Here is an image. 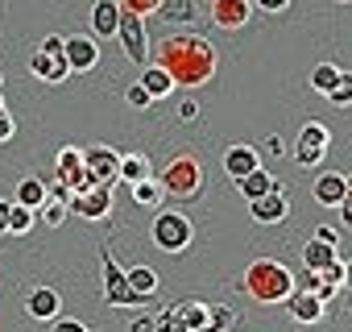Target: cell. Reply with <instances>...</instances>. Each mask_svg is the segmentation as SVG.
<instances>
[{"label":"cell","instance_id":"cell-4","mask_svg":"<svg viewBox=\"0 0 352 332\" xmlns=\"http://www.w3.org/2000/svg\"><path fill=\"white\" fill-rule=\"evenodd\" d=\"M149 237H153V245H157L162 253H183V249L191 245L195 229H191V220H187L183 212L162 208V212L153 216V225H149Z\"/></svg>","mask_w":352,"mask_h":332},{"label":"cell","instance_id":"cell-12","mask_svg":"<svg viewBox=\"0 0 352 332\" xmlns=\"http://www.w3.org/2000/svg\"><path fill=\"white\" fill-rule=\"evenodd\" d=\"M253 17V0H212V21L220 30H245Z\"/></svg>","mask_w":352,"mask_h":332},{"label":"cell","instance_id":"cell-48","mask_svg":"<svg viewBox=\"0 0 352 332\" xmlns=\"http://www.w3.org/2000/svg\"><path fill=\"white\" fill-rule=\"evenodd\" d=\"M0 79H5V75H0Z\"/></svg>","mask_w":352,"mask_h":332},{"label":"cell","instance_id":"cell-43","mask_svg":"<svg viewBox=\"0 0 352 332\" xmlns=\"http://www.w3.org/2000/svg\"><path fill=\"white\" fill-rule=\"evenodd\" d=\"M9 208H13V200H0V233H9Z\"/></svg>","mask_w":352,"mask_h":332},{"label":"cell","instance_id":"cell-20","mask_svg":"<svg viewBox=\"0 0 352 332\" xmlns=\"http://www.w3.org/2000/svg\"><path fill=\"white\" fill-rule=\"evenodd\" d=\"M336 258H340L336 245H327V241H319V237H311V241L302 245V266H307V270H327Z\"/></svg>","mask_w":352,"mask_h":332},{"label":"cell","instance_id":"cell-28","mask_svg":"<svg viewBox=\"0 0 352 332\" xmlns=\"http://www.w3.org/2000/svg\"><path fill=\"white\" fill-rule=\"evenodd\" d=\"M340 71H344V67H336V63H319V67L311 71V87H315L319 96H327V92L336 87V79H340Z\"/></svg>","mask_w":352,"mask_h":332},{"label":"cell","instance_id":"cell-5","mask_svg":"<svg viewBox=\"0 0 352 332\" xmlns=\"http://www.w3.org/2000/svg\"><path fill=\"white\" fill-rule=\"evenodd\" d=\"M327 145H331V129L319 125V121H307L298 129V141H294V162L298 166H319L327 158Z\"/></svg>","mask_w":352,"mask_h":332},{"label":"cell","instance_id":"cell-21","mask_svg":"<svg viewBox=\"0 0 352 332\" xmlns=\"http://www.w3.org/2000/svg\"><path fill=\"white\" fill-rule=\"evenodd\" d=\"M141 87H145L153 100H162V96H170L179 83L170 79V71H166V67H157V63H153V67H145V71H141Z\"/></svg>","mask_w":352,"mask_h":332},{"label":"cell","instance_id":"cell-30","mask_svg":"<svg viewBox=\"0 0 352 332\" xmlns=\"http://www.w3.org/2000/svg\"><path fill=\"white\" fill-rule=\"evenodd\" d=\"M327 100H331L336 108H348V104H352V71H340V79H336V87L327 92Z\"/></svg>","mask_w":352,"mask_h":332},{"label":"cell","instance_id":"cell-19","mask_svg":"<svg viewBox=\"0 0 352 332\" xmlns=\"http://www.w3.org/2000/svg\"><path fill=\"white\" fill-rule=\"evenodd\" d=\"M236 187H241L245 200H261V196H270V191H282V183H278L270 171H261V166H257V171H249L245 179H236Z\"/></svg>","mask_w":352,"mask_h":332},{"label":"cell","instance_id":"cell-14","mask_svg":"<svg viewBox=\"0 0 352 332\" xmlns=\"http://www.w3.org/2000/svg\"><path fill=\"white\" fill-rule=\"evenodd\" d=\"M116 25H120V0H91V34L116 38Z\"/></svg>","mask_w":352,"mask_h":332},{"label":"cell","instance_id":"cell-8","mask_svg":"<svg viewBox=\"0 0 352 332\" xmlns=\"http://www.w3.org/2000/svg\"><path fill=\"white\" fill-rule=\"evenodd\" d=\"M67 208H71L75 216H83V220H104V216L112 212V191H108V183H100V187H91V191H83V196H71Z\"/></svg>","mask_w":352,"mask_h":332},{"label":"cell","instance_id":"cell-18","mask_svg":"<svg viewBox=\"0 0 352 332\" xmlns=\"http://www.w3.org/2000/svg\"><path fill=\"white\" fill-rule=\"evenodd\" d=\"M25 311H30L34 320H58V311H63V299H58V291H50V287H38V291H30V299H25Z\"/></svg>","mask_w":352,"mask_h":332},{"label":"cell","instance_id":"cell-17","mask_svg":"<svg viewBox=\"0 0 352 332\" xmlns=\"http://www.w3.org/2000/svg\"><path fill=\"white\" fill-rule=\"evenodd\" d=\"M311 196H315V204H323V208H336L344 196H348V179L344 175H319L315 179V187H311Z\"/></svg>","mask_w":352,"mask_h":332},{"label":"cell","instance_id":"cell-3","mask_svg":"<svg viewBox=\"0 0 352 332\" xmlns=\"http://www.w3.org/2000/svg\"><path fill=\"white\" fill-rule=\"evenodd\" d=\"M162 191L170 196V200H191V196H199V187H204V166H199V158L195 154H179L166 171H162Z\"/></svg>","mask_w":352,"mask_h":332},{"label":"cell","instance_id":"cell-45","mask_svg":"<svg viewBox=\"0 0 352 332\" xmlns=\"http://www.w3.org/2000/svg\"><path fill=\"white\" fill-rule=\"evenodd\" d=\"M344 179H348V196H352V175H344Z\"/></svg>","mask_w":352,"mask_h":332},{"label":"cell","instance_id":"cell-22","mask_svg":"<svg viewBox=\"0 0 352 332\" xmlns=\"http://www.w3.org/2000/svg\"><path fill=\"white\" fill-rule=\"evenodd\" d=\"M153 171H149V158L145 154H120V171H116V179H124L129 187L133 183H141V179H149Z\"/></svg>","mask_w":352,"mask_h":332},{"label":"cell","instance_id":"cell-36","mask_svg":"<svg viewBox=\"0 0 352 332\" xmlns=\"http://www.w3.org/2000/svg\"><path fill=\"white\" fill-rule=\"evenodd\" d=\"M50 324H54L50 332H87V324H83V320H67V315H63V320H50Z\"/></svg>","mask_w":352,"mask_h":332},{"label":"cell","instance_id":"cell-34","mask_svg":"<svg viewBox=\"0 0 352 332\" xmlns=\"http://www.w3.org/2000/svg\"><path fill=\"white\" fill-rule=\"evenodd\" d=\"M124 100H129V108H137V112L153 104V96H149V92H145L141 83H129V92H124Z\"/></svg>","mask_w":352,"mask_h":332},{"label":"cell","instance_id":"cell-15","mask_svg":"<svg viewBox=\"0 0 352 332\" xmlns=\"http://www.w3.org/2000/svg\"><path fill=\"white\" fill-rule=\"evenodd\" d=\"M286 212H290V204L282 200V191H270V196H261V200H249V216H253L257 225H282Z\"/></svg>","mask_w":352,"mask_h":332},{"label":"cell","instance_id":"cell-40","mask_svg":"<svg viewBox=\"0 0 352 332\" xmlns=\"http://www.w3.org/2000/svg\"><path fill=\"white\" fill-rule=\"evenodd\" d=\"M315 237H319V241H327V245H340V229H331V225L315 229Z\"/></svg>","mask_w":352,"mask_h":332},{"label":"cell","instance_id":"cell-11","mask_svg":"<svg viewBox=\"0 0 352 332\" xmlns=\"http://www.w3.org/2000/svg\"><path fill=\"white\" fill-rule=\"evenodd\" d=\"M83 166L91 171L96 183H112L120 171V154L112 145H91V149H83Z\"/></svg>","mask_w":352,"mask_h":332},{"label":"cell","instance_id":"cell-9","mask_svg":"<svg viewBox=\"0 0 352 332\" xmlns=\"http://www.w3.org/2000/svg\"><path fill=\"white\" fill-rule=\"evenodd\" d=\"M104 299H108L112 307H133V303H141V299L129 291V278H124V270L112 262V253H104Z\"/></svg>","mask_w":352,"mask_h":332},{"label":"cell","instance_id":"cell-6","mask_svg":"<svg viewBox=\"0 0 352 332\" xmlns=\"http://www.w3.org/2000/svg\"><path fill=\"white\" fill-rule=\"evenodd\" d=\"M116 42L124 46V54L137 63V67H145L149 63V42H145V17H137V13H129V9H120V25H116Z\"/></svg>","mask_w":352,"mask_h":332},{"label":"cell","instance_id":"cell-29","mask_svg":"<svg viewBox=\"0 0 352 332\" xmlns=\"http://www.w3.org/2000/svg\"><path fill=\"white\" fill-rule=\"evenodd\" d=\"M232 320H236V311L224 307V303H216V307H208V324H204V332H224Z\"/></svg>","mask_w":352,"mask_h":332},{"label":"cell","instance_id":"cell-7","mask_svg":"<svg viewBox=\"0 0 352 332\" xmlns=\"http://www.w3.org/2000/svg\"><path fill=\"white\" fill-rule=\"evenodd\" d=\"M63 59L71 71H96L100 67V38H91V34L63 38Z\"/></svg>","mask_w":352,"mask_h":332},{"label":"cell","instance_id":"cell-27","mask_svg":"<svg viewBox=\"0 0 352 332\" xmlns=\"http://www.w3.org/2000/svg\"><path fill=\"white\" fill-rule=\"evenodd\" d=\"M34 225H38V212L13 200V208H9V233H13V237H21V233H30Z\"/></svg>","mask_w":352,"mask_h":332},{"label":"cell","instance_id":"cell-16","mask_svg":"<svg viewBox=\"0 0 352 332\" xmlns=\"http://www.w3.org/2000/svg\"><path fill=\"white\" fill-rule=\"evenodd\" d=\"M30 75H38L42 83H63V79L71 75V67H67V59H54V54L34 50V54H30Z\"/></svg>","mask_w":352,"mask_h":332},{"label":"cell","instance_id":"cell-13","mask_svg":"<svg viewBox=\"0 0 352 332\" xmlns=\"http://www.w3.org/2000/svg\"><path fill=\"white\" fill-rule=\"evenodd\" d=\"M261 166V154L253 145H228L224 149V175L228 179H245L249 171H257Z\"/></svg>","mask_w":352,"mask_h":332},{"label":"cell","instance_id":"cell-32","mask_svg":"<svg viewBox=\"0 0 352 332\" xmlns=\"http://www.w3.org/2000/svg\"><path fill=\"white\" fill-rule=\"evenodd\" d=\"M75 166H83V149H79V145H63V149H58V175L75 171Z\"/></svg>","mask_w":352,"mask_h":332},{"label":"cell","instance_id":"cell-37","mask_svg":"<svg viewBox=\"0 0 352 332\" xmlns=\"http://www.w3.org/2000/svg\"><path fill=\"white\" fill-rule=\"evenodd\" d=\"M253 9H261V13H282V9H290V0H253Z\"/></svg>","mask_w":352,"mask_h":332},{"label":"cell","instance_id":"cell-35","mask_svg":"<svg viewBox=\"0 0 352 332\" xmlns=\"http://www.w3.org/2000/svg\"><path fill=\"white\" fill-rule=\"evenodd\" d=\"M120 9H129V13H137V17H145V13H153V9H162V0H120Z\"/></svg>","mask_w":352,"mask_h":332},{"label":"cell","instance_id":"cell-33","mask_svg":"<svg viewBox=\"0 0 352 332\" xmlns=\"http://www.w3.org/2000/svg\"><path fill=\"white\" fill-rule=\"evenodd\" d=\"M153 332H187V328H183V320H179V311H174V307H170V311H162V315L153 320Z\"/></svg>","mask_w":352,"mask_h":332},{"label":"cell","instance_id":"cell-38","mask_svg":"<svg viewBox=\"0 0 352 332\" xmlns=\"http://www.w3.org/2000/svg\"><path fill=\"white\" fill-rule=\"evenodd\" d=\"M38 50H42V54H54V59H63V38H58V34H50V38L38 46Z\"/></svg>","mask_w":352,"mask_h":332},{"label":"cell","instance_id":"cell-24","mask_svg":"<svg viewBox=\"0 0 352 332\" xmlns=\"http://www.w3.org/2000/svg\"><path fill=\"white\" fill-rule=\"evenodd\" d=\"M174 311H179V320H183L187 332H204V324H208V303H199V299H183Z\"/></svg>","mask_w":352,"mask_h":332},{"label":"cell","instance_id":"cell-44","mask_svg":"<svg viewBox=\"0 0 352 332\" xmlns=\"http://www.w3.org/2000/svg\"><path fill=\"white\" fill-rule=\"evenodd\" d=\"M344 287L352 291V262H344Z\"/></svg>","mask_w":352,"mask_h":332},{"label":"cell","instance_id":"cell-39","mask_svg":"<svg viewBox=\"0 0 352 332\" xmlns=\"http://www.w3.org/2000/svg\"><path fill=\"white\" fill-rule=\"evenodd\" d=\"M13 133H17V125H13V116H9V108H5V112H0V141H9Z\"/></svg>","mask_w":352,"mask_h":332},{"label":"cell","instance_id":"cell-46","mask_svg":"<svg viewBox=\"0 0 352 332\" xmlns=\"http://www.w3.org/2000/svg\"><path fill=\"white\" fill-rule=\"evenodd\" d=\"M0 112H5V100H0Z\"/></svg>","mask_w":352,"mask_h":332},{"label":"cell","instance_id":"cell-10","mask_svg":"<svg viewBox=\"0 0 352 332\" xmlns=\"http://www.w3.org/2000/svg\"><path fill=\"white\" fill-rule=\"evenodd\" d=\"M286 307H290V320L294 324H319L327 315V303L315 291H307V287H294V295L286 299Z\"/></svg>","mask_w":352,"mask_h":332},{"label":"cell","instance_id":"cell-2","mask_svg":"<svg viewBox=\"0 0 352 332\" xmlns=\"http://www.w3.org/2000/svg\"><path fill=\"white\" fill-rule=\"evenodd\" d=\"M241 287H245L257 303H286V299L294 295V274H290L282 262H274V258H257V262L245 270Z\"/></svg>","mask_w":352,"mask_h":332},{"label":"cell","instance_id":"cell-1","mask_svg":"<svg viewBox=\"0 0 352 332\" xmlns=\"http://www.w3.org/2000/svg\"><path fill=\"white\" fill-rule=\"evenodd\" d=\"M157 67H166L174 83L195 87V83H208L212 79L216 50H212V42H204L195 34H170L162 42V50H157Z\"/></svg>","mask_w":352,"mask_h":332},{"label":"cell","instance_id":"cell-41","mask_svg":"<svg viewBox=\"0 0 352 332\" xmlns=\"http://www.w3.org/2000/svg\"><path fill=\"white\" fill-rule=\"evenodd\" d=\"M336 208H340V220H344V229H352V196H344Z\"/></svg>","mask_w":352,"mask_h":332},{"label":"cell","instance_id":"cell-31","mask_svg":"<svg viewBox=\"0 0 352 332\" xmlns=\"http://www.w3.org/2000/svg\"><path fill=\"white\" fill-rule=\"evenodd\" d=\"M38 212H42V225H50V229H58V225L71 216V208H67V204H58V200H46Z\"/></svg>","mask_w":352,"mask_h":332},{"label":"cell","instance_id":"cell-23","mask_svg":"<svg viewBox=\"0 0 352 332\" xmlns=\"http://www.w3.org/2000/svg\"><path fill=\"white\" fill-rule=\"evenodd\" d=\"M124 278H129V291H133L137 299H149V295L157 291V274H153L149 266H129Z\"/></svg>","mask_w":352,"mask_h":332},{"label":"cell","instance_id":"cell-25","mask_svg":"<svg viewBox=\"0 0 352 332\" xmlns=\"http://www.w3.org/2000/svg\"><path fill=\"white\" fill-rule=\"evenodd\" d=\"M13 200L38 212V208L46 204V183H42V179H21V183H17V196H13Z\"/></svg>","mask_w":352,"mask_h":332},{"label":"cell","instance_id":"cell-26","mask_svg":"<svg viewBox=\"0 0 352 332\" xmlns=\"http://www.w3.org/2000/svg\"><path fill=\"white\" fill-rule=\"evenodd\" d=\"M129 191H133V204H141V208H157V204H162V196H166V191H162V183H157L153 175H149V179H141V183H133Z\"/></svg>","mask_w":352,"mask_h":332},{"label":"cell","instance_id":"cell-47","mask_svg":"<svg viewBox=\"0 0 352 332\" xmlns=\"http://www.w3.org/2000/svg\"><path fill=\"white\" fill-rule=\"evenodd\" d=\"M336 5H348V0H336Z\"/></svg>","mask_w":352,"mask_h":332},{"label":"cell","instance_id":"cell-42","mask_svg":"<svg viewBox=\"0 0 352 332\" xmlns=\"http://www.w3.org/2000/svg\"><path fill=\"white\" fill-rule=\"evenodd\" d=\"M179 116H183V121H195V116H199V104H195V100H183V104H179Z\"/></svg>","mask_w":352,"mask_h":332}]
</instances>
